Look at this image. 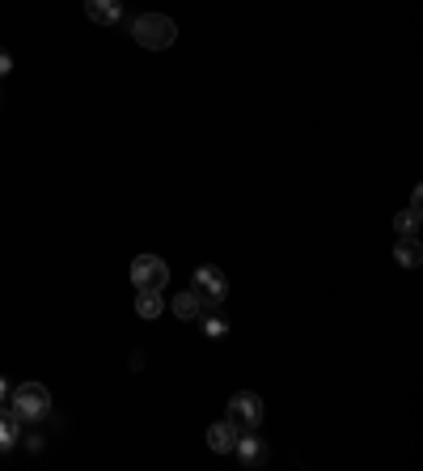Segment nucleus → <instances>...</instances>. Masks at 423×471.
<instances>
[{
	"mask_svg": "<svg viewBox=\"0 0 423 471\" xmlns=\"http://www.w3.org/2000/svg\"><path fill=\"white\" fill-rule=\"evenodd\" d=\"M9 412L17 416L22 425H38V421H47L51 416V391L43 383H17L9 386Z\"/></svg>",
	"mask_w": 423,
	"mask_h": 471,
	"instance_id": "nucleus-1",
	"label": "nucleus"
},
{
	"mask_svg": "<svg viewBox=\"0 0 423 471\" xmlns=\"http://www.w3.org/2000/svg\"><path fill=\"white\" fill-rule=\"evenodd\" d=\"M191 293L204 302V311L207 306H220V302L229 298V276L220 272V268H212V263H204V268L195 272V281H191Z\"/></svg>",
	"mask_w": 423,
	"mask_h": 471,
	"instance_id": "nucleus-3",
	"label": "nucleus"
},
{
	"mask_svg": "<svg viewBox=\"0 0 423 471\" xmlns=\"http://www.w3.org/2000/svg\"><path fill=\"white\" fill-rule=\"evenodd\" d=\"M233 455H237V463H242V467H263L267 463V446H263V437L254 434V429H242V434H237V446H233Z\"/></svg>",
	"mask_w": 423,
	"mask_h": 471,
	"instance_id": "nucleus-6",
	"label": "nucleus"
},
{
	"mask_svg": "<svg viewBox=\"0 0 423 471\" xmlns=\"http://www.w3.org/2000/svg\"><path fill=\"white\" fill-rule=\"evenodd\" d=\"M85 13H89V22H97V26H119L123 0H85Z\"/></svg>",
	"mask_w": 423,
	"mask_h": 471,
	"instance_id": "nucleus-7",
	"label": "nucleus"
},
{
	"mask_svg": "<svg viewBox=\"0 0 423 471\" xmlns=\"http://www.w3.org/2000/svg\"><path fill=\"white\" fill-rule=\"evenodd\" d=\"M174 314L191 323V319H199V314H204V302H199L191 289H186V293H178V298H174Z\"/></svg>",
	"mask_w": 423,
	"mask_h": 471,
	"instance_id": "nucleus-14",
	"label": "nucleus"
},
{
	"mask_svg": "<svg viewBox=\"0 0 423 471\" xmlns=\"http://www.w3.org/2000/svg\"><path fill=\"white\" fill-rule=\"evenodd\" d=\"M225 421H233L237 429H258L263 425V399L250 395V391H237V395L229 399V416Z\"/></svg>",
	"mask_w": 423,
	"mask_h": 471,
	"instance_id": "nucleus-5",
	"label": "nucleus"
},
{
	"mask_svg": "<svg viewBox=\"0 0 423 471\" xmlns=\"http://www.w3.org/2000/svg\"><path fill=\"white\" fill-rule=\"evenodd\" d=\"M161 306H166V302H161V289H140V298H136V314H140V319H157Z\"/></svg>",
	"mask_w": 423,
	"mask_h": 471,
	"instance_id": "nucleus-13",
	"label": "nucleus"
},
{
	"mask_svg": "<svg viewBox=\"0 0 423 471\" xmlns=\"http://www.w3.org/2000/svg\"><path fill=\"white\" fill-rule=\"evenodd\" d=\"M199 319H204L207 340H225V335H229V319L220 314V306H207V311L199 314Z\"/></svg>",
	"mask_w": 423,
	"mask_h": 471,
	"instance_id": "nucleus-12",
	"label": "nucleus"
},
{
	"mask_svg": "<svg viewBox=\"0 0 423 471\" xmlns=\"http://www.w3.org/2000/svg\"><path fill=\"white\" fill-rule=\"evenodd\" d=\"M237 434H242V429H237L233 421H220V425H212V429H207V446L217 450V455H233V446H237Z\"/></svg>",
	"mask_w": 423,
	"mask_h": 471,
	"instance_id": "nucleus-8",
	"label": "nucleus"
},
{
	"mask_svg": "<svg viewBox=\"0 0 423 471\" xmlns=\"http://www.w3.org/2000/svg\"><path fill=\"white\" fill-rule=\"evenodd\" d=\"M127 276H132L136 289H166L169 285V268L161 255H136Z\"/></svg>",
	"mask_w": 423,
	"mask_h": 471,
	"instance_id": "nucleus-4",
	"label": "nucleus"
},
{
	"mask_svg": "<svg viewBox=\"0 0 423 471\" xmlns=\"http://www.w3.org/2000/svg\"><path fill=\"white\" fill-rule=\"evenodd\" d=\"M13 73V56H9V51H5V47H0V81H5V77H9Z\"/></svg>",
	"mask_w": 423,
	"mask_h": 471,
	"instance_id": "nucleus-15",
	"label": "nucleus"
},
{
	"mask_svg": "<svg viewBox=\"0 0 423 471\" xmlns=\"http://www.w3.org/2000/svg\"><path fill=\"white\" fill-rule=\"evenodd\" d=\"M394 260H398L402 268H419V263H423L419 238H398V242H394Z\"/></svg>",
	"mask_w": 423,
	"mask_h": 471,
	"instance_id": "nucleus-10",
	"label": "nucleus"
},
{
	"mask_svg": "<svg viewBox=\"0 0 423 471\" xmlns=\"http://www.w3.org/2000/svg\"><path fill=\"white\" fill-rule=\"evenodd\" d=\"M419 221H423V209H419V204H411L407 212L394 217V234H398V238H415V234H419Z\"/></svg>",
	"mask_w": 423,
	"mask_h": 471,
	"instance_id": "nucleus-11",
	"label": "nucleus"
},
{
	"mask_svg": "<svg viewBox=\"0 0 423 471\" xmlns=\"http://www.w3.org/2000/svg\"><path fill=\"white\" fill-rule=\"evenodd\" d=\"M5 399H9V383H5V378H0V404H5Z\"/></svg>",
	"mask_w": 423,
	"mask_h": 471,
	"instance_id": "nucleus-16",
	"label": "nucleus"
},
{
	"mask_svg": "<svg viewBox=\"0 0 423 471\" xmlns=\"http://www.w3.org/2000/svg\"><path fill=\"white\" fill-rule=\"evenodd\" d=\"M132 38L148 51H166V47H174L178 26L169 22V17H161V13H140V17L132 22Z\"/></svg>",
	"mask_w": 423,
	"mask_h": 471,
	"instance_id": "nucleus-2",
	"label": "nucleus"
},
{
	"mask_svg": "<svg viewBox=\"0 0 423 471\" xmlns=\"http://www.w3.org/2000/svg\"><path fill=\"white\" fill-rule=\"evenodd\" d=\"M22 442V421L9 412V404H0V455Z\"/></svg>",
	"mask_w": 423,
	"mask_h": 471,
	"instance_id": "nucleus-9",
	"label": "nucleus"
}]
</instances>
